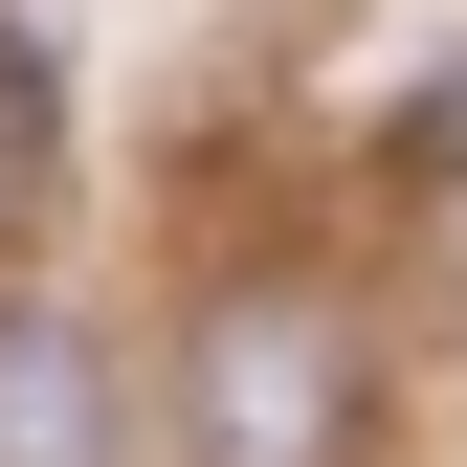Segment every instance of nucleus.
I'll list each match as a JSON object with an SVG mask.
<instances>
[{
  "instance_id": "1",
  "label": "nucleus",
  "mask_w": 467,
  "mask_h": 467,
  "mask_svg": "<svg viewBox=\"0 0 467 467\" xmlns=\"http://www.w3.org/2000/svg\"><path fill=\"white\" fill-rule=\"evenodd\" d=\"M334 445H357V334H334L312 289L201 312V357H179V467H334Z\"/></svg>"
},
{
  "instance_id": "2",
  "label": "nucleus",
  "mask_w": 467,
  "mask_h": 467,
  "mask_svg": "<svg viewBox=\"0 0 467 467\" xmlns=\"http://www.w3.org/2000/svg\"><path fill=\"white\" fill-rule=\"evenodd\" d=\"M0 467H111V379L67 312H0Z\"/></svg>"
},
{
  "instance_id": "3",
  "label": "nucleus",
  "mask_w": 467,
  "mask_h": 467,
  "mask_svg": "<svg viewBox=\"0 0 467 467\" xmlns=\"http://www.w3.org/2000/svg\"><path fill=\"white\" fill-rule=\"evenodd\" d=\"M45 156H67V111H45V67H23V45H0V223L45 201Z\"/></svg>"
}]
</instances>
